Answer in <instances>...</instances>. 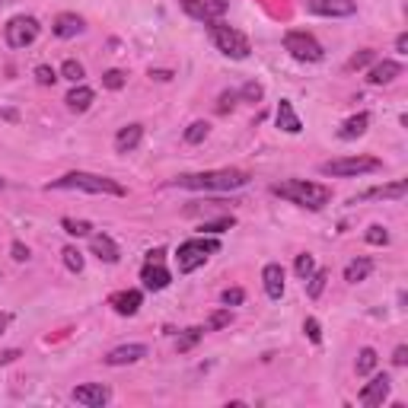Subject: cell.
<instances>
[{
  "label": "cell",
  "instance_id": "29",
  "mask_svg": "<svg viewBox=\"0 0 408 408\" xmlns=\"http://www.w3.org/2000/svg\"><path fill=\"white\" fill-rule=\"evenodd\" d=\"M306 280H310V284H306V293H310V297L316 300L319 293L325 290V280H329V271H325V268H316V271H312Z\"/></svg>",
  "mask_w": 408,
  "mask_h": 408
},
{
  "label": "cell",
  "instance_id": "31",
  "mask_svg": "<svg viewBox=\"0 0 408 408\" xmlns=\"http://www.w3.org/2000/svg\"><path fill=\"white\" fill-rule=\"evenodd\" d=\"M61 255H64V265H67V271H74V274H80V271H83V252H80V249L67 246Z\"/></svg>",
  "mask_w": 408,
  "mask_h": 408
},
{
  "label": "cell",
  "instance_id": "47",
  "mask_svg": "<svg viewBox=\"0 0 408 408\" xmlns=\"http://www.w3.org/2000/svg\"><path fill=\"white\" fill-rule=\"evenodd\" d=\"M16 357H19V351H16V348H13V351H4V354H0V363H13Z\"/></svg>",
  "mask_w": 408,
  "mask_h": 408
},
{
  "label": "cell",
  "instance_id": "48",
  "mask_svg": "<svg viewBox=\"0 0 408 408\" xmlns=\"http://www.w3.org/2000/svg\"><path fill=\"white\" fill-rule=\"evenodd\" d=\"M150 76H157V80H169V70H150Z\"/></svg>",
  "mask_w": 408,
  "mask_h": 408
},
{
  "label": "cell",
  "instance_id": "46",
  "mask_svg": "<svg viewBox=\"0 0 408 408\" xmlns=\"http://www.w3.org/2000/svg\"><path fill=\"white\" fill-rule=\"evenodd\" d=\"M395 51H399V55H408V35L395 38Z\"/></svg>",
  "mask_w": 408,
  "mask_h": 408
},
{
  "label": "cell",
  "instance_id": "45",
  "mask_svg": "<svg viewBox=\"0 0 408 408\" xmlns=\"http://www.w3.org/2000/svg\"><path fill=\"white\" fill-rule=\"evenodd\" d=\"M405 361H408V348H405V344H399L395 354H392V363H395V367H405Z\"/></svg>",
  "mask_w": 408,
  "mask_h": 408
},
{
  "label": "cell",
  "instance_id": "35",
  "mask_svg": "<svg viewBox=\"0 0 408 408\" xmlns=\"http://www.w3.org/2000/svg\"><path fill=\"white\" fill-rule=\"evenodd\" d=\"M125 70H106V74H102V86L106 89H121L125 86Z\"/></svg>",
  "mask_w": 408,
  "mask_h": 408
},
{
  "label": "cell",
  "instance_id": "10",
  "mask_svg": "<svg viewBox=\"0 0 408 408\" xmlns=\"http://www.w3.org/2000/svg\"><path fill=\"white\" fill-rule=\"evenodd\" d=\"M182 10L204 26H214L227 13V0H182Z\"/></svg>",
  "mask_w": 408,
  "mask_h": 408
},
{
  "label": "cell",
  "instance_id": "33",
  "mask_svg": "<svg viewBox=\"0 0 408 408\" xmlns=\"http://www.w3.org/2000/svg\"><path fill=\"white\" fill-rule=\"evenodd\" d=\"M293 268H297V278L306 280L312 271H316V259H312L310 252H303V255H297V265H293Z\"/></svg>",
  "mask_w": 408,
  "mask_h": 408
},
{
  "label": "cell",
  "instance_id": "3",
  "mask_svg": "<svg viewBox=\"0 0 408 408\" xmlns=\"http://www.w3.org/2000/svg\"><path fill=\"white\" fill-rule=\"evenodd\" d=\"M48 191H86V195H115L125 198V185H118L115 178L96 176V172H67V176L55 178L48 185Z\"/></svg>",
  "mask_w": 408,
  "mask_h": 408
},
{
  "label": "cell",
  "instance_id": "37",
  "mask_svg": "<svg viewBox=\"0 0 408 408\" xmlns=\"http://www.w3.org/2000/svg\"><path fill=\"white\" fill-rule=\"evenodd\" d=\"M201 335H204V329H188V332H185V335L176 341L178 351H191V348L198 344V338H201Z\"/></svg>",
  "mask_w": 408,
  "mask_h": 408
},
{
  "label": "cell",
  "instance_id": "18",
  "mask_svg": "<svg viewBox=\"0 0 408 408\" xmlns=\"http://www.w3.org/2000/svg\"><path fill=\"white\" fill-rule=\"evenodd\" d=\"M261 284H265V293L271 300H280L284 297V268L280 265H265L261 268Z\"/></svg>",
  "mask_w": 408,
  "mask_h": 408
},
{
  "label": "cell",
  "instance_id": "41",
  "mask_svg": "<svg viewBox=\"0 0 408 408\" xmlns=\"http://www.w3.org/2000/svg\"><path fill=\"white\" fill-rule=\"evenodd\" d=\"M261 93H265V89H261L259 83H246V86L239 89L242 99H252V102H259V99H261Z\"/></svg>",
  "mask_w": 408,
  "mask_h": 408
},
{
  "label": "cell",
  "instance_id": "6",
  "mask_svg": "<svg viewBox=\"0 0 408 408\" xmlns=\"http://www.w3.org/2000/svg\"><path fill=\"white\" fill-rule=\"evenodd\" d=\"M382 159L376 157H341V159H329L319 166L322 176H335V178H351V176H367V172H380Z\"/></svg>",
  "mask_w": 408,
  "mask_h": 408
},
{
  "label": "cell",
  "instance_id": "24",
  "mask_svg": "<svg viewBox=\"0 0 408 408\" xmlns=\"http://www.w3.org/2000/svg\"><path fill=\"white\" fill-rule=\"evenodd\" d=\"M367 125H370V115L367 112H357V115H351L341 128H338V137H341V140H354V137H361V134L367 131Z\"/></svg>",
  "mask_w": 408,
  "mask_h": 408
},
{
  "label": "cell",
  "instance_id": "15",
  "mask_svg": "<svg viewBox=\"0 0 408 408\" xmlns=\"http://www.w3.org/2000/svg\"><path fill=\"white\" fill-rule=\"evenodd\" d=\"M147 357V344H121V348L108 351L106 363L108 367H125V363H137Z\"/></svg>",
  "mask_w": 408,
  "mask_h": 408
},
{
  "label": "cell",
  "instance_id": "32",
  "mask_svg": "<svg viewBox=\"0 0 408 408\" xmlns=\"http://www.w3.org/2000/svg\"><path fill=\"white\" fill-rule=\"evenodd\" d=\"M61 76H64V80H70V83H80L83 80V64L74 61V57H70V61H64L61 64Z\"/></svg>",
  "mask_w": 408,
  "mask_h": 408
},
{
  "label": "cell",
  "instance_id": "43",
  "mask_svg": "<svg viewBox=\"0 0 408 408\" xmlns=\"http://www.w3.org/2000/svg\"><path fill=\"white\" fill-rule=\"evenodd\" d=\"M236 99H239V93H223L220 102H217V112H227V108H233Z\"/></svg>",
  "mask_w": 408,
  "mask_h": 408
},
{
  "label": "cell",
  "instance_id": "13",
  "mask_svg": "<svg viewBox=\"0 0 408 408\" xmlns=\"http://www.w3.org/2000/svg\"><path fill=\"white\" fill-rule=\"evenodd\" d=\"M108 399H112V392H108V386H102V382H83V386L74 389V402H76V405L102 408Z\"/></svg>",
  "mask_w": 408,
  "mask_h": 408
},
{
  "label": "cell",
  "instance_id": "14",
  "mask_svg": "<svg viewBox=\"0 0 408 408\" xmlns=\"http://www.w3.org/2000/svg\"><path fill=\"white\" fill-rule=\"evenodd\" d=\"M405 191H408V185H405V182H402V178H399V182L376 185V188H367V191H361V195L354 198V204H357V201H380V198H382V201H386V198H389V201H402V198H405Z\"/></svg>",
  "mask_w": 408,
  "mask_h": 408
},
{
  "label": "cell",
  "instance_id": "16",
  "mask_svg": "<svg viewBox=\"0 0 408 408\" xmlns=\"http://www.w3.org/2000/svg\"><path fill=\"white\" fill-rule=\"evenodd\" d=\"M89 249H93V255L99 261H106V265H115V261L121 259V249L115 246V239H112V236H106V233L89 236Z\"/></svg>",
  "mask_w": 408,
  "mask_h": 408
},
{
  "label": "cell",
  "instance_id": "27",
  "mask_svg": "<svg viewBox=\"0 0 408 408\" xmlns=\"http://www.w3.org/2000/svg\"><path fill=\"white\" fill-rule=\"evenodd\" d=\"M233 223H236V220H233V214H220L217 220H204L198 230H201V233H208V236H220L223 230H230Z\"/></svg>",
  "mask_w": 408,
  "mask_h": 408
},
{
  "label": "cell",
  "instance_id": "19",
  "mask_svg": "<svg viewBox=\"0 0 408 408\" xmlns=\"http://www.w3.org/2000/svg\"><path fill=\"white\" fill-rule=\"evenodd\" d=\"M278 128L284 134H300V131H303V121H300V115L293 112V102L290 99H280L278 102Z\"/></svg>",
  "mask_w": 408,
  "mask_h": 408
},
{
  "label": "cell",
  "instance_id": "9",
  "mask_svg": "<svg viewBox=\"0 0 408 408\" xmlns=\"http://www.w3.org/2000/svg\"><path fill=\"white\" fill-rule=\"evenodd\" d=\"M163 249H153V252H147V265L140 268V280H144L147 290H166L172 280L169 268L163 265Z\"/></svg>",
  "mask_w": 408,
  "mask_h": 408
},
{
  "label": "cell",
  "instance_id": "11",
  "mask_svg": "<svg viewBox=\"0 0 408 408\" xmlns=\"http://www.w3.org/2000/svg\"><path fill=\"white\" fill-rule=\"evenodd\" d=\"M389 389H392V380H389L386 373H376L373 380L361 389V405H367V408L382 405V402L389 399Z\"/></svg>",
  "mask_w": 408,
  "mask_h": 408
},
{
  "label": "cell",
  "instance_id": "7",
  "mask_svg": "<svg viewBox=\"0 0 408 408\" xmlns=\"http://www.w3.org/2000/svg\"><path fill=\"white\" fill-rule=\"evenodd\" d=\"M284 51L293 57V61H303V64H316L325 57V48L310 35L306 29H290L284 35Z\"/></svg>",
  "mask_w": 408,
  "mask_h": 408
},
{
  "label": "cell",
  "instance_id": "1",
  "mask_svg": "<svg viewBox=\"0 0 408 408\" xmlns=\"http://www.w3.org/2000/svg\"><path fill=\"white\" fill-rule=\"evenodd\" d=\"M178 188L191 191H236L249 185V172L242 169H208V172H185L176 178Z\"/></svg>",
  "mask_w": 408,
  "mask_h": 408
},
{
  "label": "cell",
  "instance_id": "12",
  "mask_svg": "<svg viewBox=\"0 0 408 408\" xmlns=\"http://www.w3.org/2000/svg\"><path fill=\"white\" fill-rule=\"evenodd\" d=\"M306 10L316 16H354L357 0H306Z\"/></svg>",
  "mask_w": 408,
  "mask_h": 408
},
{
  "label": "cell",
  "instance_id": "26",
  "mask_svg": "<svg viewBox=\"0 0 408 408\" xmlns=\"http://www.w3.org/2000/svg\"><path fill=\"white\" fill-rule=\"evenodd\" d=\"M376 351L373 348H361V354H357V363H354V370H357V376H367V373H373L376 370Z\"/></svg>",
  "mask_w": 408,
  "mask_h": 408
},
{
  "label": "cell",
  "instance_id": "40",
  "mask_svg": "<svg viewBox=\"0 0 408 408\" xmlns=\"http://www.w3.org/2000/svg\"><path fill=\"white\" fill-rule=\"evenodd\" d=\"M303 332L310 335V341H312V344H322V329H319L316 319H306V322H303Z\"/></svg>",
  "mask_w": 408,
  "mask_h": 408
},
{
  "label": "cell",
  "instance_id": "5",
  "mask_svg": "<svg viewBox=\"0 0 408 408\" xmlns=\"http://www.w3.org/2000/svg\"><path fill=\"white\" fill-rule=\"evenodd\" d=\"M210 42L217 45V51H220V55L233 57V61H246V57L252 55V42H249V38L242 35L239 29L227 26L223 19L210 26Z\"/></svg>",
  "mask_w": 408,
  "mask_h": 408
},
{
  "label": "cell",
  "instance_id": "44",
  "mask_svg": "<svg viewBox=\"0 0 408 408\" xmlns=\"http://www.w3.org/2000/svg\"><path fill=\"white\" fill-rule=\"evenodd\" d=\"M10 252H13V261H26V259H29V249H26L23 242H13Z\"/></svg>",
  "mask_w": 408,
  "mask_h": 408
},
{
  "label": "cell",
  "instance_id": "25",
  "mask_svg": "<svg viewBox=\"0 0 408 408\" xmlns=\"http://www.w3.org/2000/svg\"><path fill=\"white\" fill-rule=\"evenodd\" d=\"M93 99H96V93H93L89 86H74V89L67 93V99H64V102H67L70 112H86V108L93 106Z\"/></svg>",
  "mask_w": 408,
  "mask_h": 408
},
{
  "label": "cell",
  "instance_id": "8",
  "mask_svg": "<svg viewBox=\"0 0 408 408\" xmlns=\"http://www.w3.org/2000/svg\"><path fill=\"white\" fill-rule=\"evenodd\" d=\"M38 32H42V26H38L35 16H13L10 23L4 26V38L10 48H26V45H32L38 38Z\"/></svg>",
  "mask_w": 408,
  "mask_h": 408
},
{
  "label": "cell",
  "instance_id": "36",
  "mask_svg": "<svg viewBox=\"0 0 408 408\" xmlns=\"http://www.w3.org/2000/svg\"><path fill=\"white\" fill-rule=\"evenodd\" d=\"M367 242H370V246H386V242H389L386 227H380V223H373V227L367 230Z\"/></svg>",
  "mask_w": 408,
  "mask_h": 408
},
{
  "label": "cell",
  "instance_id": "39",
  "mask_svg": "<svg viewBox=\"0 0 408 408\" xmlns=\"http://www.w3.org/2000/svg\"><path fill=\"white\" fill-rule=\"evenodd\" d=\"M55 80H57L55 67H48V64H38V67H35V83H42V86H51Z\"/></svg>",
  "mask_w": 408,
  "mask_h": 408
},
{
  "label": "cell",
  "instance_id": "30",
  "mask_svg": "<svg viewBox=\"0 0 408 408\" xmlns=\"http://www.w3.org/2000/svg\"><path fill=\"white\" fill-rule=\"evenodd\" d=\"M210 125L208 121H191L188 128H185V144H201L204 137H208Z\"/></svg>",
  "mask_w": 408,
  "mask_h": 408
},
{
  "label": "cell",
  "instance_id": "23",
  "mask_svg": "<svg viewBox=\"0 0 408 408\" xmlns=\"http://www.w3.org/2000/svg\"><path fill=\"white\" fill-rule=\"evenodd\" d=\"M51 29H55L57 38H74V35H80V32H83V19L76 16V13H61Z\"/></svg>",
  "mask_w": 408,
  "mask_h": 408
},
{
  "label": "cell",
  "instance_id": "38",
  "mask_svg": "<svg viewBox=\"0 0 408 408\" xmlns=\"http://www.w3.org/2000/svg\"><path fill=\"white\" fill-rule=\"evenodd\" d=\"M223 306H239L242 300H246V293H242V287H227V290L220 293Z\"/></svg>",
  "mask_w": 408,
  "mask_h": 408
},
{
  "label": "cell",
  "instance_id": "20",
  "mask_svg": "<svg viewBox=\"0 0 408 408\" xmlns=\"http://www.w3.org/2000/svg\"><path fill=\"white\" fill-rule=\"evenodd\" d=\"M140 140H144V125H125L118 134H115V150L131 153V150H137Z\"/></svg>",
  "mask_w": 408,
  "mask_h": 408
},
{
  "label": "cell",
  "instance_id": "34",
  "mask_svg": "<svg viewBox=\"0 0 408 408\" xmlns=\"http://www.w3.org/2000/svg\"><path fill=\"white\" fill-rule=\"evenodd\" d=\"M230 319H233V312H230V306L227 310H217L214 316L208 319V325H204V332H214V329H223V325H230Z\"/></svg>",
  "mask_w": 408,
  "mask_h": 408
},
{
  "label": "cell",
  "instance_id": "28",
  "mask_svg": "<svg viewBox=\"0 0 408 408\" xmlns=\"http://www.w3.org/2000/svg\"><path fill=\"white\" fill-rule=\"evenodd\" d=\"M61 227H64V233H70V236H93V223H89V220H74V217H64Z\"/></svg>",
  "mask_w": 408,
  "mask_h": 408
},
{
  "label": "cell",
  "instance_id": "22",
  "mask_svg": "<svg viewBox=\"0 0 408 408\" xmlns=\"http://www.w3.org/2000/svg\"><path fill=\"white\" fill-rule=\"evenodd\" d=\"M370 271H373V259H367V255L351 259L348 265H344V280H348V284H361V280L370 278Z\"/></svg>",
  "mask_w": 408,
  "mask_h": 408
},
{
  "label": "cell",
  "instance_id": "50",
  "mask_svg": "<svg viewBox=\"0 0 408 408\" xmlns=\"http://www.w3.org/2000/svg\"><path fill=\"white\" fill-rule=\"evenodd\" d=\"M0 188H6V178L4 176H0Z\"/></svg>",
  "mask_w": 408,
  "mask_h": 408
},
{
  "label": "cell",
  "instance_id": "42",
  "mask_svg": "<svg viewBox=\"0 0 408 408\" xmlns=\"http://www.w3.org/2000/svg\"><path fill=\"white\" fill-rule=\"evenodd\" d=\"M370 61H373V51H361V55H354V57L348 61V67L357 70V67H363V64H370Z\"/></svg>",
  "mask_w": 408,
  "mask_h": 408
},
{
  "label": "cell",
  "instance_id": "49",
  "mask_svg": "<svg viewBox=\"0 0 408 408\" xmlns=\"http://www.w3.org/2000/svg\"><path fill=\"white\" fill-rule=\"evenodd\" d=\"M6 325H10V316H6V312H0V335L6 332Z\"/></svg>",
  "mask_w": 408,
  "mask_h": 408
},
{
  "label": "cell",
  "instance_id": "4",
  "mask_svg": "<svg viewBox=\"0 0 408 408\" xmlns=\"http://www.w3.org/2000/svg\"><path fill=\"white\" fill-rule=\"evenodd\" d=\"M220 249V242L214 239V236H195V239H185L182 246H178V252H176V265H178V274H191V271H198V268L204 265V261L210 259V255Z\"/></svg>",
  "mask_w": 408,
  "mask_h": 408
},
{
  "label": "cell",
  "instance_id": "21",
  "mask_svg": "<svg viewBox=\"0 0 408 408\" xmlns=\"http://www.w3.org/2000/svg\"><path fill=\"white\" fill-rule=\"evenodd\" d=\"M108 303L115 306L118 316H134V312L140 310V303H144V293H140V290H121V293H115Z\"/></svg>",
  "mask_w": 408,
  "mask_h": 408
},
{
  "label": "cell",
  "instance_id": "2",
  "mask_svg": "<svg viewBox=\"0 0 408 408\" xmlns=\"http://www.w3.org/2000/svg\"><path fill=\"white\" fill-rule=\"evenodd\" d=\"M271 191L278 198H287L290 204H300V208L310 210H322L325 204L332 201V188L322 182H306V178H287V182L271 185Z\"/></svg>",
  "mask_w": 408,
  "mask_h": 408
},
{
  "label": "cell",
  "instance_id": "17",
  "mask_svg": "<svg viewBox=\"0 0 408 408\" xmlns=\"http://www.w3.org/2000/svg\"><path fill=\"white\" fill-rule=\"evenodd\" d=\"M395 76H402V64L399 61H380L376 67H370V74H367V83L370 86H386V83H392Z\"/></svg>",
  "mask_w": 408,
  "mask_h": 408
}]
</instances>
